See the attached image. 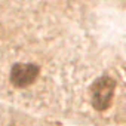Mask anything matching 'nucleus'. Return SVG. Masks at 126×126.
I'll use <instances>...</instances> for the list:
<instances>
[{
  "label": "nucleus",
  "mask_w": 126,
  "mask_h": 126,
  "mask_svg": "<svg viewBox=\"0 0 126 126\" xmlns=\"http://www.w3.org/2000/svg\"><path fill=\"white\" fill-rule=\"evenodd\" d=\"M114 91H116V82L111 77L108 76L98 77L91 86V101L95 110L98 111L107 110L113 102Z\"/></svg>",
  "instance_id": "nucleus-1"
},
{
  "label": "nucleus",
  "mask_w": 126,
  "mask_h": 126,
  "mask_svg": "<svg viewBox=\"0 0 126 126\" xmlns=\"http://www.w3.org/2000/svg\"><path fill=\"white\" fill-rule=\"evenodd\" d=\"M39 67L34 64H15L11 70V83L16 88H25L36 82Z\"/></svg>",
  "instance_id": "nucleus-2"
}]
</instances>
